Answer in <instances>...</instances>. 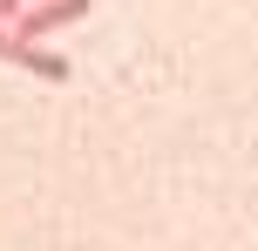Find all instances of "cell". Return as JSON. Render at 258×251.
<instances>
[{
  "mask_svg": "<svg viewBox=\"0 0 258 251\" xmlns=\"http://www.w3.org/2000/svg\"><path fill=\"white\" fill-rule=\"evenodd\" d=\"M82 14H89V0H27L21 14H14V34L21 41H41V34H54V27H68V21H82Z\"/></svg>",
  "mask_w": 258,
  "mask_h": 251,
  "instance_id": "obj_1",
  "label": "cell"
},
{
  "mask_svg": "<svg viewBox=\"0 0 258 251\" xmlns=\"http://www.w3.org/2000/svg\"><path fill=\"white\" fill-rule=\"evenodd\" d=\"M0 61L27 68V75H41V81H68V54H48V48H34V41H21L14 27H0Z\"/></svg>",
  "mask_w": 258,
  "mask_h": 251,
  "instance_id": "obj_2",
  "label": "cell"
}]
</instances>
